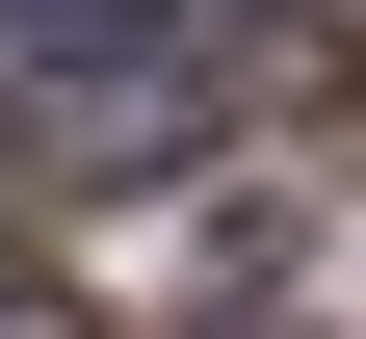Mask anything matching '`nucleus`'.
I'll return each instance as SVG.
<instances>
[{
    "instance_id": "obj_1",
    "label": "nucleus",
    "mask_w": 366,
    "mask_h": 339,
    "mask_svg": "<svg viewBox=\"0 0 366 339\" xmlns=\"http://www.w3.org/2000/svg\"><path fill=\"white\" fill-rule=\"evenodd\" d=\"M183 131H209V105H183V53H53L26 105H0V157L53 183V209H105V183H157Z\"/></svg>"
},
{
    "instance_id": "obj_2",
    "label": "nucleus",
    "mask_w": 366,
    "mask_h": 339,
    "mask_svg": "<svg viewBox=\"0 0 366 339\" xmlns=\"http://www.w3.org/2000/svg\"><path fill=\"white\" fill-rule=\"evenodd\" d=\"M0 53H209V0H0Z\"/></svg>"
},
{
    "instance_id": "obj_3",
    "label": "nucleus",
    "mask_w": 366,
    "mask_h": 339,
    "mask_svg": "<svg viewBox=\"0 0 366 339\" xmlns=\"http://www.w3.org/2000/svg\"><path fill=\"white\" fill-rule=\"evenodd\" d=\"M0 339H79V287H53V261H0Z\"/></svg>"
}]
</instances>
